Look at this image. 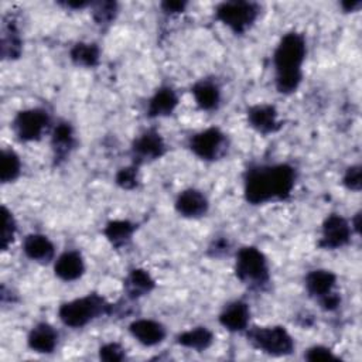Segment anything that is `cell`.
I'll return each mask as SVG.
<instances>
[{"mask_svg":"<svg viewBox=\"0 0 362 362\" xmlns=\"http://www.w3.org/2000/svg\"><path fill=\"white\" fill-rule=\"evenodd\" d=\"M296 184V171L287 164L257 165L245 177V198L253 205L286 199Z\"/></svg>","mask_w":362,"mask_h":362,"instance_id":"6da1fadb","label":"cell"},{"mask_svg":"<svg viewBox=\"0 0 362 362\" xmlns=\"http://www.w3.org/2000/svg\"><path fill=\"white\" fill-rule=\"evenodd\" d=\"M305 52V40L298 33H287L279 41L273 54V62L276 68V88L280 93H291L301 83V66Z\"/></svg>","mask_w":362,"mask_h":362,"instance_id":"7a4b0ae2","label":"cell"},{"mask_svg":"<svg viewBox=\"0 0 362 362\" xmlns=\"http://www.w3.org/2000/svg\"><path fill=\"white\" fill-rule=\"evenodd\" d=\"M106 308H107V304L102 297L96 294H89V296L64 303L58 310V315L65 325L72 328H79L86 325L89 321H92L98 315L103 314Z\"/></svg>","mask_w":362,"mask_h":362,"instance_id":"3957f363","label":"cell"},{"mask_svg":"<svg viewBox=\"0 0 362 362\" xmlns=\"http://www.w3.org/2000/svg\"><path fill=\"white\" fill-rule=\"evenodd\" d=\"M235 272L242 283L250 286H262L269 280V266L264 255L253 247H242L236 255Z\"/></svg>","mask_w":362,"mask_h":362,"instance_id":"277c9868","label":"cell"},{"mask_svg":"<svg viewBox=\"0 0 362 362\" xmlns=\"http://www.w3.org/2000/svg\"><path fill=\"white\" fill-rule=\"evenodd\" d=\"M249 341L269 355H287L294 349V341L284 327H255L247 332Z\"/></svg>","mask_w":362,"mask_h":362,"instance_id":"5b68a950","label":"cell"},{"mask_svg":"<svg viewBox=\"0 0 362 362\" xmlns=\"http://www.w3.org/2000/svg\"><path fill=\"white\" fill-rule=\"evenodd\" d=\"M216 18L236 34L249 30L259 16V7L250 1H225L216 7Z\"/></svg>","mask_w":362,"mask_h":362,"instance_id":"8992f818","label":"cell"},{"mask_svg":"<svg viewBox=\"0 0 362 362\" xmlns=\"http://www.w3.org/2000/svg\"><path fill=\"white\" fill-rule=\"evenodd\" d=\"M48 123V113L44 109L33 107L17 113L13 122V129L21 141H35L41 139Z\"/></svg>","mask_w":362,"mask_h":362,"instance_id":"52a82bcc","label":"cell"},{"mask_svg":"<svg viewBox=\"0 0 362 362\" xmlns=\"http://www.w3.org/2000/svg\"><path fill=\"white\" fill-rule=\"evenodd\" d=\"M225 134L218 127H208L189 140L191 151L202 160H215L225 147Z\"/></svg>","mask_w":362,"mask_h":362,"instance_id":"ba28073f","label":"cell"},{"mask_svg":"<svg viewBox=\"0 0 362 362\" xmlns=\"http://www.w3.org/2000/svg\"><path fill=\"white\" fill-rule=\"evenodd\" d=\"M351 223L341 215L332 214L322 223L320 246L324 249H338L351 240Z\"/></svg>","mask_w":362,"mask_h":362,"instance_id":"9c48e42d","label":"cell"},{"mask_svg":"<svg viewBox=\"0 0 362 362\" xmlns=\"http://www.w3.org/2000/svg\"><path fill=\"white\" fill-rule=\"evenodd\" d=\"M165 144L161 136L154 130H147L140 134L133 144V154L137 163L153 161L164 154Z\"/></svg>","mask_w":362,"mask_h":362,"instance_id":"30bf717a","label":"cell"},{"mask_svg":"<svg viewBox=\"0 0 362 362\" xmlns=\"http://www.w3.org/2000/svg\"><path fill=\"white\" fill-rule=\"evenodd\" d=\"M249 124L262 134L274 133L280 127L277 112L270 105H255L247 110Z\"/></svg>","mask_w":362,"mask_h":362,"instance_id":"8fae6325","label":"cell"},{"mask_svg":"<svg viewBox=\"0 0 362 362\" xmlns=\"http://www.w3.org/2000/svg\"><path fill=\"white\" fill-rule=\"evenodd\" d=\"M175 209L185 218H198L208 211V201L201 191L189 188L180 192L175 199Z\"/></svg>","mask_w":362,"mask_h":362,"instance_id":"7c38bea8","label":"cell"},{"mask_svg":"<svg viewBox=\"0 0 362 362\" xmlns=\"http://www.w3.org/2000/svg\"><path fill=\"white\" fill-rule=\"evenodd\" d=\"M129 329L132 335L146 346L157 345L163 342V339L165 338V328L158 321L154 320H136L130 324Z\"/></svg>","mask_w":362,"mask_h":362,"instance_id":"4fadbf2b","label":"cell"},{"mask_svg":"<svg viewBox=\"0 0 362 362\" xmlns=\"http://www.w3.org/2000/svg\"><path fill=\"white\" fill-rule=\"evenodd\" d=\"M54 272L64 281H74L79 279L85 272V263L81 253L76 250L64 252L55 260Z\"/></svg>","mask_w":362,"mask_h":362,"instance_id":"5bb4252c","label":"cell"},{"mask_svg":"<svg viewBox=\"0 0 362 362\" xmlns=\"http://www.w3.org/2000/svg\"><path fill=\"white\" fill-rule=\"evenodd\" d=\"M250 311L246 303L243 301H232L222 310L219 315V322L229 331H243L249 324Z\"/></svg>","mask_w":362,"mask_h":362,"instance_id":"9a60e30c","label":"cell"},{"mask_svg":"<svg viewBox=\"0 0 362 362\" xmlns=\"http://www.w3.org/2000/svg\"><path fill=\"white\" fill-rule=\"evenodd\" d=\"M28 346L40 354H49L55 349L58 342L57 331L47 322L37 324L28 334Z\"/></svg>","mask_w":362,"mask_h":362,"instance_id":"2e32d148","label":"cell"},{"mask_svg":"<svg viewBox=\"0 0 362 362\" xmlns=\"http://www.w3.org/2000/svg\"><path fill=\"white\" fill-rule=\"evenodd\" d=\"M23 250L27 257L38 263H48L54 257L52 242L40 233L28 235L23 242Z\"/></svg>","mask_w":362,"mask_h":362,"instance_id":"e0dca14e","label":"cell"},{"mask_svg":"<svg viewBox=\"0 0 362 362\" xmlns=\"http://www.w3.org/2000/svg\"><path fill=\"white\" fill-rule=\"evenodd\" d=\"M335 281H337V276L331 270L318 269L307 274L305 288L313 297H317L320 300L334 290Z\"/></svg>","mask_w":362,"mask_h":362,"instance_id":"ac0fdd59","label":"cell"},{"mask_svg":"<svg viewBox=\"0 0 362 362\" xmlns=\"http://www.w3.org/2000/svg\"><path fill=\"white\" fill-rule=\"evenodd\" d=\"M178 103V98L175 95V92L168 88H160L150 99L148 102V107H147V113L151 117H161V116H167L171 115L174 112V109L177 107Z\"/></svg>","mask_w":362,"mask_h":362,"instance_id":"d6986e66","label":"cell"},{"mask_svg":"<svg viewBox=\"0 0 362 362\" xmlns=\"http://www.w3.org/2000/svg\"><path fill=\"white\" fill-rule=\"evenodd\" d=\"M192 95L197 105L204 110L216 109L221 100V90L218 85L208 79L197 82L192 88Z\"/></svg>","mask_w":362,"mask_h":362,"instance_id":"ffe728a7","label":"cell"},{"mask_svg":"<svg viewBox=\"0 0 362 362\" xmlns=\"http://www.w3.org/2000/svg\"><path fill=\"white\" fill-rule=\"evenodd\" d=\"M177 342L184 348L199 352L211 346V344L214 342V335L206 327H197L180 334Z\"/></svg>","mask_w":362,"mask_h":362,"instance_id":"44dd1931","label":"cell"},{"mask_svg":"<svg viewBox=\"0 0 362 362\" xmlns=\"http://www.w3.org/2000/svg\"><path fill=\"white\" fill-rule=\"evenodd\" d=\"M154 287V280L151 276L143 269H134L130 272L127 279L124 280V288L129 297L137 298L147 293H150Z\"/></svg>","mask_w":362,"mask_h":362,"instance_id":"7402d4cb","label":"cell"},{"mask_svg":"<svg viewBox=\"0 0 362 362\" xmlns=\"http://www.w3.org/2000/svg\"><path fill=\"white\" fill-rule=\"evenodd\" d=\"M74 147V132L69 123L61 122L52 133V148L55 157H65Z\"/></svg>","mask_w":362,"mask_h":362,"instance_id":"603a6c76","label":"cell"},{"mask_svg":"<svg viewBox=\"0 0 362 362\" xmlns=\"http://www.w3.org/2000/svg\"><path fill=\"white\" fill-rule=\"evenodd\" d=\"M133 232H134V225L130 223L129 221H122V219L112 221L105 228V236L116 247L126 245L130 240Z\"/></svg>","mask_w":362,"mask_h":362,"instance_id":"cb8c5ba5","label":"cell"},{"mask_svg":"<svg viewBox=\"0 0 362 362\" xmlns=\"http://www.w3.org/2000/svg\"><path fill=\"white\" fill-rule=\"evenodd\" d=\"M71 59L79 66L92 68L99 62V48L95 44L78 42L71 49Z\"/></svg>","mask_w":362,"mask_h":362,"instance_id":"d4e9b609","label":"cell"},{"mask_svg":"<svg viewBox=\"0 0 362 362\" xmlns=\"http://www.w3.org/2000/svg\"><path fill=\"white\" fill-rule=\"evenodd\" d=\"M21 52V40L13 24H7L1 34V55L3 58H17Z\"/></svg>","mask_w":362,"mask_h":362,"instance_id":"484cf974","label":"cell"},{"mask_svg":"<svg viewBox=\"0 0 362 362\" xmlns=\"http://www.w3.org/2000/svg\"><path fill=\"white\" fill-rule=\"evenodd\" d=\"M21 171L20 157L13 150H3L0 161V178L1 182L14 181Z\"/></svg>","mask_w":362,"mask_h":362,"instance_id":"4316f807","label":"cell"},{"mask_svg":"<svg viewBox=\"0 0 362 362\" xmlns=\"http://www.w3.org/2000/svg\"><path fill=\"white\" fill-rule=\"evenodd\" d=\"M117 13V6L113 1H99L93 4L92 14L98 24H109Z\"/></svg>","mask_w":362,"mask_h":362,"instance_id":"83f0119b","label":"cell"},{"mask_svg":"<svg viewBox=\"0 0 362 362\" xmlns=\"http://www.w3.org/2000/svg\"><path fill=\"white\" fill-rule=\"evenodd\" d=\"M16 221L13 214L3 206V232H1V249L6 250L8 245L13 242L14 235H16Z\"/></svg>","mask_w":362,"mask_h":362,"instance_id":"f1b7e54d","label":"cell"},{"mask_svg":"<svg viewBox=\"0 0 362 362\" xmlns=\"http://www.w3.org/2000/svg\"><path fill=\"white\" fill-rule=\"evenodd\" d=\"M116 182L126 189H130L136 187L137 184V168L133 167H124L116 174Z\"/></svg>","mask_w":362,"mask_h":362,"instance_id":"f546056e","label":"cell"},{"mask_svg":"<svg viewBox=\"0 0 362 362\" xmlns=\"http://www.w3.org/2000/svg\"><path fill=\"white\" fill-rule=\"evenodd\" d=\"M342 182L348 189L359 191L361 189V165H351L349 168H346Z\"/></svg>","mask_w":362,"mask_h":362,"instance_id":"4dcf8cb0","label":"cell"},{"mask_svg":"<svg viewBox=\"0 0 362 362\" xmlns=\"http://www.w3.org/2000/svg\"><path fill=\"white\" fill-rule=\"evenodd\" d=\"M305 359H308V361H335V359H338V356L329 348L322 346V345H315L307 351Z\"/></svg>","mask_w":362,"mask_h":362,"instance_id":"1f68e13d","label":"cell"},{"mask_svg":"<svg viewBox=\"0 0 362 362\" xmlns=\"http://www.w3.org/2000/svg\"><path fill=\"white\" fill-rule=\"evenodd\" d=\"M99 355L105 361H122L124 358V349L116 342H109L100 348Z\"/></svg>","mask_w":362,"mask_h":362,"instance_id":"d6a6232c","label":"cell"},{"mask_svg":"<svg viewBox=\"0 0 362 362\" xmlns=\"http://www.w3.org/2000/svg\"><path fill=\"white\" fill-rule=\"evenodd\" d=\"M185 6H187V3H184V1H164L161 4V7L165 13H181L185 8Z\"/></svg>","mask_w":362,"mask_h":362,"instance_id":"836d02e7","label":"cell"},{"mask_svg":"<svg viewBox=\"0 0 362 362\" xmlns=\"http://www.w3.org/2000/svg\"><path fill=\"white\" fill-rule=\"evenodd\" d=\"M359 6H361V1H359V0H355V1H345V3H342V7L345 8V11H354V10H356Z\"/></svg>","mask_w":362,"mask_h":362,"instance_id":"e575fe53","label":"cell"}]
</instances>
